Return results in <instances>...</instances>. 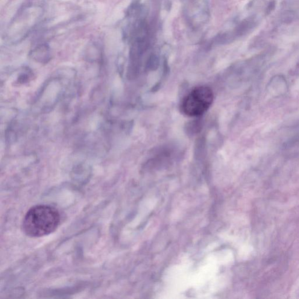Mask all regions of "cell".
Masks as SVG:
<instances>
[{
  "mask_svg": "<svg viewBox=\"0 0 299 299\" xmlns=\"http://www.w3.org/2000/svg\"><path fill=\"white\" fill-rule=\"evenodd\" d=\"M60 222L59 212L48 205H37L26 213L23 229L26 235L40 237L48 235L57 229Z\"/></svg>",
  "mask_w": 299,
  "mask_h": 299,
  "instance_id": "obj_1",
  "label": "cell"
},
{
  "mask_svg": "<svg viewBox=\"0 0 299 299\" xmlns=\"http://www.w3.org/2000/svg\"><path fill=\"white\" fill-rule=\"evenodd\" d=\"M43 14L42 6L29 4L20 8L9 24L6 39L16 43L24 39L40 22Z\"/></svg>",
  "mask_w": 299,
  "mask_h": 299,
  "instance_id": "obj_2",
  "label": "cell"
},
{
  "mask_svg": "<svg viewBox=\"0 0 299 299\" xmlns=\"http://www.w3.org/2000/svg\"><path fill=\"white\" fill-rule=\"evenodd\" d=\"M213 100V93L209 87H198L184 98L182 110L189 116H200L209 109Z\"/></svg>",
  "mask_w": 299,
  "mask_h": 299,
  "instance_id": "obj_3",
  "label": "cell"
},
{
  "mask_svg": "<svg viewBox=\"0 0 299 299\" xmlns=\"http://www.w3.org/2000/svg\"><path fill=\"white\" fill-rule=\"evenodd\" d=\"M271 95L282 96L288 92V86L286 78L282 75H277L271 79L266 88Z\"/></svg>",
  "mask_w": 299,
  "mask_h": 299,
  "instance_id": "obj_4",
  "label": "cell"
},
{
  "mask_svg": "<svg viewBox=\"0 0 299 299\" xmlns=\"http://www.w3.org/2000/svg\"><path fill=\"white\" fill-rule=\"evenodd\" d=\"M31 56L37 62L48 63L51 59V53L49 47L46 45H40L31 52Z\"/></svg>",
  "mask_w": 299,
  "mask_h": 299,
  "instance_id": "obj_5",
  "label": "cell"
},
{
  "mask_svg": "<svg viewBox=\"0 0 299 299\" xmlns=\"http://www.w3.org/2000/svg\"><path fill=\"white\" fill-rule=\"evenodd\" d=\"M31 77V73L28 72V70H26L25 72L20 75L19 78V83L22 84L27 83Z\"/></svg>",
  "mask_w": 299,
  "mask_h": 299,
  "instance_id": "obj_6",
  "label": "cell"
},
{
  "mask_svg": "<svg viewBox=\"0 0 299 299\" xmlns=\"http://www.w3.org/2000/svg\"><path fill=\"white\" fill-rule=\"evenodd\" d=\"M299 143V133L295 135L291 140H289L288 142H286L285 146L286 148L292 147L295 145H298Z\"/></svg>",
  "mask_w": 299,
  "mask_h": 299,
  "instance_id": "obj_7",
  "label": "cell"
}]
</instances>
